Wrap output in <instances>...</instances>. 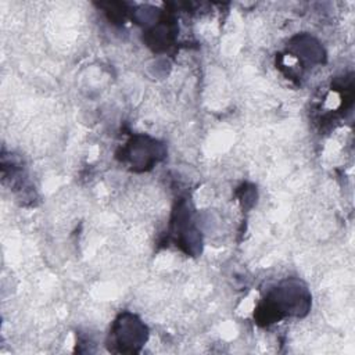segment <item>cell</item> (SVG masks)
Masks as SVG:
<instances>
[{"label":"cell","instance_id":"cell-1","mask_svg":"<svg viewBox=\"0 0 355 355\" xmlns=\"http://www.w3.org/2000/svg\"><path fill=\"white\" fill-rule=\"evenodd\" d=\"M309 297L304 288H300V286H284L277 288L270 300H266V306L263 311H266V320H275L279 319L283 315L293 313L300 315L301 311L308 309Z\"/></svg>","mask_w":355,"mask_h":355},{"label":"cell","instance_id":"cell-2","mask_svg":"<svg viewBox=\"0 0 355 355\" xmlns=\"http://www.w3.org/2000/svg\"><path fill=\"white\" fill-rule=\"evenodd\" d=\"M112 336L119 352H136L147 340V329L136 316L123 313L116 320Z\"/></svg>","mask_w":355,"mask_h":355},{"label":"cell","instance_id":"cell-3","mask_svg":"<svg viewBox=\"0 0 355 355\" xmlns=\"http://www.w3.org/2000/svg\"><path fill=\"white\" fill-rule=\"evenodd\" d=\"M137 140L139 141L135 143L130 150L132 161L140 166L148 165L157 161V154H158L157 143L150 140L148 137H137Z\"/></svg>","mask_w":355,"mask_h":355}]
</instances>
